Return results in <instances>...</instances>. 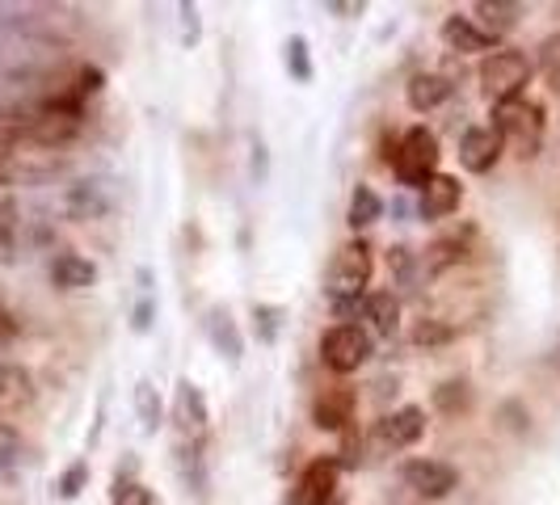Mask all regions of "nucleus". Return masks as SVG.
<instances>
[{
  "mask_svg": "<svg viewBox=\"0 0 560 505\" xmlns=\"http://www.w3.org/2000/svg\"><path fill=\"white\" fill-rule=\"evenodd\" d=\"M287 68H291V77L300 84L312 81V59H308V38L304 34H295L291 43H287Z\"/></svg>",
  "mask_w": 560,
  "mask_h": 505,
  "instance_id": "5701e85b",
  "label": "nucleus"
},
{
  "mask_svg": "<svg viewBox=\"0 0 560 505\" xmlns=\"http://www.w3.org/2000/svg\"><path fill=\"white\" fill-rule=\"evenodd\" d=\"M110 505H161V502H156V493H152V489H143V484H131V480H127V484H118V489H114Z\"/></svg>",
  "mask_w": 560,
  "mask_h": 505,
  "instance_id": "a878e982",
  "label": "nucleus"
},
{
  "mask_svg": "<svg viewBox=\"0 0 560 505\" xmlns=\"http://www.w3.org/2000/svg\"><path fill=\"white\" fill-rule=\"evenodd\" d=\"M380 215H384V198L375 195L371 186H354V195H350V227L363 232V227H371Z\"/></svg>",
  "mask_w": 560,
  "mask_h": 505,
  "instance_id": "412c9836",
  "label": "nucleus"
},
{
  "mask_svg": "<svg viewBox=\"0 0 560 505\" xmlns=\"http://www.w3.org/2000/svg\"><path fill=\"white\" fill-rule=\"evenodd\" d=\"M400 480H405L409 493H418L421 502H443L459 489V472L443 459H425V455L400 463Z\"/></svg>",
  "mask_w": 560,
  "mask_h": 505,
  "instance_id": "423d86ee",
  "label": "nucleus"
},
{
  "mask_svg": "<svg viewBox=\"0 0 560 505\" xmlns=\"http://www.w3.org/2000/svg\"><path fill=\"white\" fill-rule=\"evenodd\" d=\"M34 400V375L22 363L0 359V409H22Z\"/></svg>",
  "mask_w": 560,
  "mask_h": 505,
  "instance_id": "6ab92c4d",
  "label": "nucleus"
},
{
  "mask_svg": "<svg viewBox=\"0 0 560 505\" xmlns=\"http://www.w3.org/2000/svg\"><path fill=\"white\" fill-rule=\"evenodd\" d=\"M279 308H266V304H257L253 308V320H257V329H261V341H275V333H279Z\"/></svg>",
  "mask_w": 560,
  "mask_h": 505,
  "instance_id": "c756f323",
  "label": "nucleus"
},
{
  "mask_svg": "<svg viewBox=\"0 0 560 505\" xmlns=\"http://www.w3.org/2000/svg\"><path fill=\"white\" fill-rule=\"evenodd\" d=\"M535 77V63L523 51L514 47H498L493 56L480 59V89L493 106H505V102H518L527 93V84Z\"/></svg>",
  "mask_w": 560,
  "mask_h": 505,
  "instance_id": "7ed1b4c3",
  "label": "nucleus"
},
{
  "mask_svg": "<svg viewBox=\"0 0 560 505\" xmlns=\"http://www.w3.org/2000/svg\"><path fill=\"white\" fill-rule=\"evenodd\" d=\"M337 480H341V459L320 455V459H312L308 468L300 472V480H295V489H291L287 505H329L334 502V493H337Z\"/></svg>",
  "mask_w": 560,
  "mask_h": 505,
  "instance_id": "0eeeda50",
  "label": "nucleus"
},
{
  "mask_svg": "<svg viewBox=\"0 0 560 505\" xmlns=\"http://www.w3.org/2000/svg\"><path fill=\"white\" fill-rule=\"evenodd\" d=\"M502 140H498V131L493 127H468L464 136H459V165L468 168V173H493L498 161H502Z\"/></svg>",
  "mask_w": 560,
  "mask_h": 505,
  "instance_id": "9b49d317",
  "label": "nucleus"
},
{
  "mask_svg": "<svg viewBox=\"0 0 560 505\" xmlns=\"http://www.w3.org/2000/svg\"><path fill=\"white\" fill-rule=\"evenodd\" d=\"M51 282L59 291H89L97 282V266L81 252H59L51 261Z\"/></svg>",
  "mask_w": 560,
  "mask_h": 505,
  "instance_id": "dca6fc26",
  "label": "nucleus"
},
{
  "mask_svg": "<svg viewBox=\"0 0 560 505\" xmlns=\"http://www.w3.org/2000/svg\"><path fill=\"white\" fill-rule=\"evenodd\" d=\"M472 22H477L485 34H493V38H505L510 30L518 26V17H523V4H514V0H477L472 4Z\"/></svg>",
  "mask_w": 560,
  "mask_h": 505,
  "instance_id": "f3484780",
  "label": "nucleus"
},
{
  "mask_svg": "<svg viewBox=\"0 0 560 505\" xmlns=\"http://www.w3.org/2000/svg\"><path fill=\"white\" fill-rule=\"evenodd\" d=\"M371 354H375V341H371L363 325L341 320V325L325 329V337H320V363L329 366L334 375H354L359 366H366Z\"/></svg>",
  "mask_w": 560,
  "mask_h": 505,
  "instance_id": "39448f33",
  "label": "nucleus"
},
{
  "mask_svg": "<svg viewBox=\"0 0 560 505\" xmlns=\"http://www.w3.org/2000/svg\"><path fill=\"white\" fill-rule=\"evenodd\" d=\"M148 325H152V300H143L136 308V333H148Z\"/></svg>",
  "mask_w": 560,
  "mask_h": 505,
  "instance_id": "473e14b6",
  "label": "nucleus"
},
{
  "mask_svg": "<svg viewBox=\"0 0 560 505\" xmlns=\"http://www.w3.org/2000/svg\"><path fill=\"white\" fill-rule=\"evenodd\" d=\"M354 409H359V396L350 392V388H325V392L316 396V404H312V421H316V430L341 434V430H350Z\"/></svg>",
  "mask_w": 560,
  "mask_h": 505,
  "instance_id": "f8f14e48",
  "label": "nucleus"
},
{
  "mask_svg": "<svg viewBox=\"0 0 560 505\" xmlns=\"http://www.w3.org/2000/svg\"><path fill=\"white\" fill-rule=\"evenodd\" d=\"M173 421H177L182 443H195V447L207 443V421H211L207 418V400L190 379H182L177 392H173Z\"/></svg>",
  "mask_w": 560,
  "mask_h": 505,
  "instance_id": "1a4fd4ad",
  "label": "nucleus"
},
{
  "mask_svg": "<svg viewBox=\"0 0 560 505\" xmlns=\"http://www.w3.org/2000/svg\"><path fill=\"white\" fill-rule=\"evenodd\" d=\"M418 215L425 224H439V220H447L459 211V202H464V186H459V177H451V173H434L425 186L418 190Z\"/></svg>",
  "mask_w": 560,
  "mask_h": 505,
  "instance_id": "9d476101",
  "label": "nucleus"
},
{
  "mask_svg": "<svg viewBox=\"0 0 560 505\" xmlns=\"http://www.w3.org/2000/svg\"><path fill=\"white\" fill-rule=\"evenodd\" d=\"M22 173H26V152H22V148L0 143V190H4V186H13Z\"/></svg>",
  "mask_w": 560,
  "mask_h": 505,
  "instance_id": "b1692460",
  "label": "nucleus"
},
{
  "mask_svg": "<svg viewBox=\"0 0 560 505\" xmlns=\"http://www.w3.org/2000/svg\"><path fill=\"white\" fill-rule=\"evenodd\" d=\"M13 337H18V320H13V312L0 304V345L13 341Z\"/></svg>",
  "mask_w": 560,
  "mask_h": 505,
  "instance_id": "2f4dec72",
  "label": "nucleus"
},
{
  "mask_svg": "<svg viewBox=\"0 0 560 505\" xmlns=\"http://www.w3.org/2000/svg\"><path fill=\"white\" fill-rule=\"evenodd\" d=\"M439 140H434V131H425V127H409L400 143H396L393 152H388V165L396 168V177H400V186H409V190H421L434 173H439Z\"/></svg>",
  "mask_w": 560,
  "mask_h": 505,
  "instance_id": "20e7f679",
  "label": "nucleus"
},
{
  "mask_svg": "<svg viewBox=\"0 0 560 505\" xmlns=\"http://www.w3.org/2000/svg\"><path fill=\"white\" fill-rule=\"evenodd\" d=\"M439 34H443V43H447L451 51H459V56H480V51L493 56V51H498V38L485 34L472 17H459V13H451Z\"/></svg>",
  "mask_w": 560,
  "mask_h": 505,
  "instance_id": "ddd939ff",
  "label": "nucleus"
},
{
  "mask_svg": "<svg viewBox=\"0 0 560 505\" xmlns=\"http://www.w3.org/2000/svg\"><path fill=\"white\" fill-rule=\"evenodd\" d=\"M443 341H451V329L447 325H439V320H421L418 329H413V345H443Z\"/></svg>",
  "mask_w": 560,
  "mask_h": 505,
  "instance_id": "bb28decb",
  "label": "nucleus"
},
{
  "mask_svg": "<svg viewBox=\"0 0 560 505\" xmlns=\"http://www.w3.org/2000/svg\"><path fill=\"white\" fill-rule=\"evenodd\" d=\"M434 404H439L443 413H459V409H468V384H464V379L443 384V388L434 392Z\"/></svg>",
  "mask_w": 560,
  "mask_h": 505,
  "instance_id": "393cba45",
  "label": "nucleus"
},
{
  "mask_svg": "<svg viewBox=\"0 0 560 505\" xmlns=\"http://www.w3.org/2000/svg\"><path fill=\"white\" fill-rule=\"evenodd\" d=\"M544 106L532 102V97H518V102H505V106H493V131L502 148H510L514 156L532 161L544 148Z\"/></svg>",
  "mask_w": 560,
  "mask_h": 505,
  "instance_id": "f03ea898",
  "label": "nucleus"
},
{
  "mask_svg": "<svg viewBox=\"0 0 560 505\" xmlns=\"http://www.w3.org/2000/svg\"><path fill=\"white\" fill-rule=\"evenodd\" d=\"M363 320H366V333L393 337L400 329V300H396L393 291H366Z\"/></svg>",
  "mask_w": 560,
  "mask_h": 505,
  "instance_id": "2eb2a0df",
  "label": "nucleus"
},
{
  "mask_svg": "<svg viewBox=\"0 0 560 505\" xmlns=\"http://www.w3.org/2000/svg\"><path fill=\"white\" fill-rule=\"evenodd\" d=\"M207 337H211L215 354H224L228 363H241V354H245V341H241V329H236L232 312H228V308H211V316H207Z\"/></svg>",
  "mask_w": 560,
  "mask_h": 505,
  "instance_id": "a211bd4d",
  "label": "nucleus"
},
{
  "mask_svg": "<svg viewBox=\"0 0 560 505\" xmlns=\"http://www.w3.org/2000/svg\"><path fill=\"white\" fill-rule=\"evenodd\" d=\"M421 434H425V409H418V404H405V409L384 413V418L375 421V447L384 450L413 447Z\"/></svg>",
  "mask_w": 560,
  "mask_h": 505,
  "instance_id": "6e6552de",
  "label": "nucleus"
},
{
  "mask_svg": "<svg viewBox=\"0 0 560 505\" xmlns=\"http://www.w3.org/2000/svg\"><path fill=\"white\" fill-rule=\"evenodd\" d=\"M539 77L552 93H560V34H548L539 43Z\"/></svg>",
  "mask_w": 560,
  "mask_h": 505,
  "instance_id": "4be33fe9",
  "label": "nucleus"
},
{
  "mask_svg": "<svg viewBox=\"0 0 560 505\" xmlns=\"http://www.w3.org/2000/svg\"><path fill=\"white\" fill-rule=\"evenodd\" d=\"M13 202H4L0 198V261H9L13 257Z\"/></svg>",
  "mask_w": 560,
  "mask_h": 505,
  "instance_id": "cd10ccee",
  "label": "nucleus"
},
{
  "mask_svg": "<svg viewBox=\"0 0 560 505\" xmlns=\"http://www.w3.org/2000/svg\"><path fill=\"white\" fill-rule=\"evenodd\" d=\"M18 450H22V434H18L9 421L0 418V459H13Z\"/></svg>",
  "mask_w": 560,
  "mask_h": 505,
  "instance_id": "7c9ffc66",
  "label": "nucleus"
},
{
  "mask_svg": "<svg viewBox=\"0 0 560 505\" xmlns=\"http://www.w3.org/2000/svg\"><path fill=\"white\" fill-rule=\"evenodd\" d=\"M136 418H140L143 434H156V430L165 425V404H161V392H156L148 379L136 384Z\"/></svg>",
  "mask_w": 560,
  "mask_h": 505,
  "instance_id": "aec40b11",
  "label": "nucleus"
},
{
  "mask_svg": "<svg viewBox=\"0 0 560 505\" xmlns=\"http://www.w3.org/2000/svg\"><path fill=\"white\" fill-rule=\"evenodd\" d=\"M451 89H455V84H451L447 77H439V72H418V77H409V84H405V102H409V110L430 114L447 102Z\"/></svg>",
  "mask_w": 560,
  "mask_h": 505,
  "instance_id": "4468645a",
  "label": "nucleus"
},
{
  "mask_svg": "<svg viewBox=\"0 0 560 505\" xmlns=\"http://www.w3.org/2000/svg\"><path fill=\"white\" fill-rule=\"evenodd\" d=\"M84 480H89V463H72L59 480V497H77L84 489Z\"/></svg>",
  "mask_w": 560,
  "mask_h": 505,
  "instance_id": "c85d7f7f",
  "label": "nucleus"
},
{
  "mask_svg": "<svg viewBox=\"0 0 560 505\" xmlns=\"http://www.w3.org/2000/svg\"><path fill=\"white\" fill-rule=\"evenodd\" d=\"M371 274H375V257H371V245L366 240H346L341 249L334 252L329 270H325V291L337 304V312H359L366 300V286H371Z\"/></svg>",
  "mask_w": 560,
  "mask_h": 505,
  "instance_id": "f257e3e1",
  "label": "nucleus"
}]
</instances>
